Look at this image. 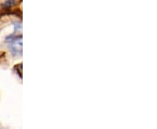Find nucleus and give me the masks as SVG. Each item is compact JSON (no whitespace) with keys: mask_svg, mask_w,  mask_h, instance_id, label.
Returning <instances> with one entry per match:
<instances>
[{"mask_svg":"<svg viewBox=\"0 0 157 129\" xmlns=\"http://www.w3.org/2000/svg\"><path fill=\"white\" fill-rule=\"evenodd\" d=\"M9 48L14 56H19L22 54V37L19 35L12 34L6 38Z\"/></svg>","mask_w":157,"mask_h":129,"instance_id":"nucleus-1","label":"nucleus"}]
</instances>
